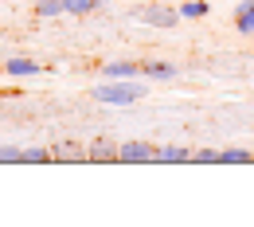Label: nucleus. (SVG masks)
<instances>
[{"mask_svg":"<svg viewBox=\"0 0 254 227\" xmlns=\"http://www.w3.org/2000/svg\"><path fill=\"white\" fill-rule=\"evenodd\" d=\"M254 153H247V149H223V164H251Z\"/></svg>","mask_w":254,"mask_h":227,"instance_id":"13","label":"nucleus"},{"mask_svg":"<svg viewBox=\"0 0 254 227\" xmlns=\"http://www.w3.org/2000/svg\"><path fill=\"white\" fill-rule=\"evenodd\" d=\"M141 94H145V86H137L129 78H114V82H106V86L94 90V98L106 102V106H129V102H137Z\"/></svg>","mask_w":254,"mask_h":227,"instance_id":"1","label":"nucleus"},{"mask_svg":"<svg viewBox=\"0 0 254 227\" xmlns=\"http://www.w3.org/2000/svg\"><path fill=\"white\" fill-rule=\"evenodd\" d=\"M66 12V0H35V16L51 20V16H63Z\"/></svg>","mask_w":254,"mask_h":227,"instance_id":"9","label":"nucleus"},{"mask_svg":"<svg viewBox=\"0 0 254 227\" xmlns=\"http://www.w3.org/2000/svg\"><path fill=\"white\" fill-rule=\"evenodd\" d=\"M4 71H8V75H39V67H35L32 59H12Z\"/></svg>","mask_w":254,"mask_h":227,"instance_id":"14","label":"nucleus"},{"mask_svg":"<svg viewBox=\"0 0 254 227\" xmlns=\"http://www.w3.org/2000/svg\"><path fill=\"white\" fill-rule=\"evenodd\" d=\"M235 28L243 35H254V0H243V4L235 8Z\"/></svg>","mask_w":254,"mask_h":227,"instance_id":"6","label":"nucleus"},{"mask_svg":"<svg viewBox=\"0 0 254 227\" xmlns=\"http://www.w3.org/2000/svg\"><path fill=\"white\" fill-rule=\"evenodd\" d=\"M188 161H191V149H184V145H160L153 153V164H188Z\"/></svg>","mask_w":254,"mask_h":227,"instance_id":"5","label":"nucleus"},{"mask_svg":"<svg viewBox=\"0 0 254 227\" xmlns=\"http://www.w3.org/2000/svg\"><path fill=\"white\" fill-rule=\"evenodd\" d=\"M86 161L114 164V161H118V145H114L110 137H94V141H90V149H86Z\"/></svg>","mask_w":254,"mask_h":227,"instance_id":"4","label":"nucleus"},{"mask_svg":"<svg viewBox=\"0 0 254 227\" xmlns=\"http://www.w3.org/2000/svg\"><path fill=\"white\" fill-rule=\"evenodd\" d=\"M20 161H24V164H47V161H51V149H24Z\"/></svg>","mask_w":254,"mask_h":227,"instance_id":"15","label":"nucleus"},{"mask_svg":"<svg viewBox=\"0 0 254 227\" xmlns=\"http://www.w3.org/2000/svg\"><path fill=\"white\" fill-rule=\"evenodd\" d=\"M20 161V149H12V145H0V164H16Z\"/></svg>","mask_w":254,"mask_h":227,"instance_id":"17","label":"nucleus"},{"mask_svg":"<svg viewBox=\"0 0 254 227\" xmlns=\"http://www.w3.org/2000/svg\"><path fill=\"white\" fill-rule=\"evenodd\" d=\"M141 71H145V75H149V78H172V75H176V67L172 63H157V59H153V63H141Z\"/></svg>","mask_w":254,"mask_h":227,"instance_id":"10","label":"nucleus"},{"mask_svg":"<svg viewBox=\"0 0 254 227\" xmlns=\"http://www.w3.org/2000/svg\"><path fill=\"white\" fill-rule=\"evenodd\" d=\"M207 12H211V4H207V0H188V4L180 8V16H184V20H199V16H207Z\"/></svg>","mask_w":254,"mask_h":227,"instance_id":"11","label":"nucleus"},{"mask_svg":"<svg viewBox=\"0 0 254 227\" xmlns=\"http://www.w3.org/2000/svg\"><path fill=\"white\" fill-rule=\"evenodd\" d=\"M153 153H157V145H149L141 137H129V141L118 145V161L122 164H153Z\"/></svg>","mask_w":254,"mask_h":227,"instance_id":"2","label":"nucleus"},{"mask_svg":"<svg viewBox=\"0 0 254 227\" xmlns=\"http://www.w3.org/2000/svg\"><path fill=\"white\" fill-rule=\"evenodd\" d=\"M51 161H86V149L74 145V141H59V145L51 149Z\"/></svg>","mask_w":254,"mask_h":227,"instance_id":"7","label":"nucleus"},{"mask_svg":"<svg viewBox=\"0 0 254 227\" xmlns=\"http://www.w3.org/2000/svg\"><path fill=\"white\" fill-rule=\"evenodd\" d=\"M145 24H153L160 32H168V28H176V20H180V8H164V4H149V8H141L137 12Z\"/></svg>","mask_w":254,"mask_h":227,"instance_id":"3","label":"nucleus"},{"mask_svg":"<svg viewBox=\"0 0 254 227\" xmlns=\"http://www.w3.org/2000/svg\"><path fill=\"white\" fill-rule=\"evenodd\" d=\"M98 0H66V12L70 16H86V12H94Z\"/></svg>","mask_w":254,"mask_h":227,"instance_id":"16","label":"nucleus"},{"mask_svg":"<svg viewBox=\"0 0 254 227\" xmlns=\"http://www.w3.org/2000/svg\"><path fill=\"white\" fill-rule=\"evenodd\" d=\"M137 71H141V63H126V59H122V63H106V67H102L106 78H133Z\"/></svg>","mask_w":254,"mask_h":227,"instance_id":"8","label":"nucleus"},{"mask_svg":"<svg viewBox=\"0 0 254 227\" xmlns=\"http://www.w3.org/2000/svg\"><path fill=\"white\" fill-rule=\"evenodd\" d=\"M191 164H223V153L219 149H195V153H191Z\"/></svg>","mask_w":254,"mask_h":227,"instance_id":"12","label":"nucleus"}]
</instances>
